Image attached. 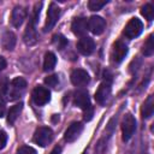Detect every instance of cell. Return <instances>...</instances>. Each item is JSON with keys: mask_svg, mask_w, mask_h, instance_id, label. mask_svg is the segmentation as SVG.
Here are the masks:
<instances>
[{"mask_svg": "<svg viewBox=\"0 0 154 154\" xmlns=\"http://www.w3.org/2000/svg\"><path fill=\"white\" fill-rule=\"evenodd\" d=\"M73 103L83 111L85 120H90L91 119V117H93V107H91V103H90L89 95H88V93L85 90H77L75 93Z\"/></svg>", "mask_w": 154, "mask_h": 154, "instance_id": "obj_1", "label": "cell"}, {"mask_svg": "<svg viewBox=\"0 0 154 154\" xmlns=\"http://www.w3.org/2000/svg\"><path fill=\"white\" fill-rule=\"evenodd\" d=\"M40 7H41V4H36L35 8H34V13L26 25V29H25V32H24V42L28 45V46H32L37 42V34H36V29H35V23H36V19L40 14Z\"/></svg>", "mask_w": 154, "mask_h": 154, "instance_id": "obj_2", "label": "cell"}, {"mask_svg": "<svg viewBox=\"0 0 154 154\" xmlns=\"http://www.w3.org/2000/svg\"><path fill=\"white\" fill-rule=\"evenodd\" d=\"M25 88H26V81L23 77H16L8 84V89L6 94H8V99L14 100V99H18L23 94Z\"/></svg>", "mask_w": 154, "mask_h": 154, "instance_id": "obj_3", "label": "cell"}, {"mask_svg": "<svg viewBox=\"0 0 154 154\" xmlns=\"http://www.w3.org/2000/svg\"><path fill=\"white\" fill-rule=\"evenodd\" d=\"M53 140V131L51 128L47 126H40L36 129L34 134V142L38 144L40 147H46L48 146Z\"/></svg>", "mask_w": 154, "mask_h": 154, "instance_id": "obj_4", "label": "cell"}, {"mask_svg": "<svg viewBox=\"0 0 154 154\" xmlns=\"http://www.w3.org/2000/svg\"><path fill=\"white\" fill-rule=\"evenodd\" d=\"M136 131V120L132 117V114L128 113L124 116L123 122H122V135L124 141H129L134 132Z\"/></svg>", "mask_w": 154, "mask_h": 154, "instance_id": "obj_5", "label": "cell"}, {"mask_svg": "<svg viewBox=\"0 0 154 154\" xmlns=\"http://www.w3.org/2000/svg\"><path fill=\"white\" fill-rule=\"evenodd\" d=\"M143 30V24L138 18H131L124 28V35L128 38L137 37Z\"/></svg>", "mask_w": 154, "mask_h": 154, "instance_id": "obj_6", "label": "cell"}, {"mask_svg": "<svg viewBox=\"0 0 154 154\" xmlns=\"http://www.w3.org/2000/svg\"><path fill=\"white\" fill-rule=\"evenodd\" d=\"M49 100H51V91L47 88H45L42 85H37V87L34 88V90H32V101L37 106H43Z\"/></svg>", "mask_w": 154, "mask_h": 154, "instance_id": "obj_7", "label": "cell"}, {"mask_svg": "<svg viewBox=\"0 0 154 154\" xmlns=\"http://www.w3.org/2000/svg\"><path fill=\"white\" fill-rule=\"evenodd\" d=\"M60 17V8L57 6V4L54 2H51L49 7H48V11H47V19H46V24H45V31H49L54 25L55 23L58 22Z\"/></svg>", "mask_w": 154, "mask_h": 154, "instance_id": "obj_8", "label": "cell"}, {"mask_svg": "<svg viewBox=\"0 0 154 154\" xmlns=\"http://www.w3.org/2000/svg\"><path fill=\"white\" fill-rule=\"evenodd\" d=\"M126 54H128V46L122 41H117L113 45L112 52H111L112 61L116 64H119L120 61H123V59L125 58Z\"/></svg>", "mask_w": 154, "mask_h": 154, "instance_id": "obj_9", "label": "cell"}, {"mask_svg": "<svg viewBox=\"0 0 154 154\" xmlns=\"http://www.w3.org/2000/svg\"><path fill=\"white\" fill-rule=\"evenodd\" d=\"M106 28V22L100 16H91L88 19V30H90L94 35H101Z\"/></svg>", "mask_w": 154, "mask_h": 154, "instance_id": "obj_10", "label": "cell"}, {"mask_svg": "<svg viewBox=\"0 0 154 154\" xmlns=\"http://www.w3.org/2000/svg\"><path fill=\"white\" fill-rule=\"evenodd\" d=\"M70 78H71L72 84L76 85V87H84V85H87V84L89 83V81H90V77H89L88 72L84 71V70H82V69H76V70H73V71L71 72Z\"/></svg>", "mask_w": 154, "mask_h": 154, "instance_id": "obj_11", "label": "cell"}, {"mask_svg": "<svg viewBox=\"0 0 154 154\" xmlns=\"http://www.w3.org/2000/svg\"><path fill=\"white\" fill-rule=\"evenodd\" d=\"M77 49L83 55H90L95 49V42L89 36H83L77 42Z\"/></svg>", "mask_w": 154, "mask_h": 154, "instance_id": "obj_12", "label": "cell"}, {"mask_svg": "<svg viewBox=\"0 0 154 154\" xmlns=\"http://www.w3.org/2000/svg\"><path fill=\"white\" fill-rule=\"evenodd\" d=\"M82 130H83V124H82V123H79V122L72 123V124L66 129V131H65V134H64V140H65L66 142H69V143L75 142V141L79 137Z\"/></svg>", "mask_w": 154, "mask_h": 154, "instance_id": "obj_13", "label": "cell"}, {"mask_svg": "<svg viewBox=\"0 0 154 154\" xmlns=\"http://www.w3.org/2000/svg\"><path fill=\"white\" fill-rule=\"evenodd\" d=\"M111 95V84L108 82H102L97 90L95 91V100L99 105H105Z\"/></svg>", "mask_w": 154, "mask_h": 154, "instance_id": "obj_14", "label": "cell"}, {"mask_svg": "<svg viewBox=\"0 0 154 154\" xmlns=\"http://www.w3.org/2000/svg\"><path fill=\"white\" fill-rule=\"evenodd\" d=\"M72 32L77 36H83L88 30V20L84 17H77L72 20L71 24Z\"/></svg>", "mask_w": 154, "mask_h": 154, "instance_id": "obj_15", "label": "cell"}, {"mask_svg": "<svg viewBox=\"0 0 154 154\" xmlns=\"http://www.w3.org/2000/svg\"><path fill=\"white\" fill-rule=\"evenodd\" d=\"M26 17V11L22 6H16L11 13V23L14 28H19Z\"/></svg>", "mask_w": 154, "mask_h": 154, "instance_id": "obj_16", "label": "cell"}, {"mask_svg": "<svg viewBox=\"0 0 154 154\" xmlns=\"http://www.w3.org/2000/svg\"><path fill=\"white\" fill-rule=\"evenodd\" d=\"M153 112H154V97H153V95H149L148 99L144 101L142 109H141L142 118H144V119L150 118L153 116Z\"/></svg>", "mask_w": 154, "mask_h": 154, "instance_id": "obj_17", "label": "cell"}, {"mask_svg": "<svg viewBox=\"0 0 154 154\" xmlns=\"http://www.w3.org/2000/svg\"><path fill=\"white\" fill-rule=\"evenodd\" d=\"M1 45H2V47L5 49L12 51L14 48V46H16V35L12 31L4 32L2 38H1Z\"/></svg>", "mask_w": 154, "mask_h": 154, "instance_id": "obj_18", "label": "cell"}, {"mask_svg": "<svg viewBox=\"0 0 154 154\" xmlns=\"http://www.w3.org/2000/svg\"><path fill=\"white\" fill-rule=\"evenodd\" d=\"M22 109H23V103H22V102L17 103V105H14V106H12V107L10 108V111L7 112V122H8L10 125L14 124V122H16L17 118L19 117Z\"/></svg>", "mask_w": 154, "mask_h": 154, "instance_id": "obj_19", "label": "cell"}, {"mask_svg": "<svg viewBox=\"0 0 154 154\" xmlns=\"http://www.w3.org/2000/svg\"><path fill=\"white\" fill-rule=\"evenodd\" d=\"M57 64V57L53 52H47L43 59V71H52Z\"/></svg>", "mask_w": 154, "mask_h": 154, "instance_id": "obj_20", "label": "cell"}, {"mask_svg": "<svg viewBox=\"0 0 154 154\" xmlns=\"http://www.w3.org/2000/svg\"><path fill=\"white\" fill-rule=\"evenodd\" d=\"M141 14L147 19V20H153L154 18V7L152 4H146L141 8Z\"/></svg>", "mask_w": 154, "mask_h": 154, "instance_id": "obj_21", "label": "cell"}, {"mask_svg": "<svg viewBox=\"0 0 154 154\" xmlns=\"http://www.w3.org/2000/svg\"><path fill=\"white\" fill-rule=\"evenodd\" d=\"M154 36L153 35H149L147 41L144 42V46H143V53L144 55H152L154 53Z\"/></svg>", "mask_w": 154, "mask_h": 154, "instance_id": "obj_22", "label": "cell"}, {"mask_svg": "<svg viewBox=\"0 0 154 154\" xmlns=\"http://www.w3.org/2000/svg\"><path fill=\"white\" fill-rule=\"evenodd\" d=\"M53 45H54L58 49H63V48H65V47L67 46V40H66L63 35L57 34V35L53 36Z\"/></svg>", "mask_w": 154, "mask_h": 154, "instance_id": "obj_23", "label": "cell"}, {"mask_svg": "<svg viewBox=\"0 0 154 154\" xmlns=\"http://www.w3.org/2000/svg\"><path fill=\"white\" fill-rule=\"evenodd\" d=\"M107 4V1H101V0H90L88 2V7L90 11H99L101 10L105 5Z\"/></svg>", "mask_w": 154, "mask_h": 154, "instance_id": "obj_24", "label": "cell"}, {"mask_svg": "<svg viewBox=\"0 0 154 154\" xmlns=\"http://www.w3.org/2000/svg\"><path fill=\"white\" fill-rule=\"evenodd\" d=\"M8 79L6 76H0V96L5 95L7 93V89H8Z\"/></svg>", "mask_w": 154, "mask_h": 154, "instance_id": "obj_25", "label": "cell"}, {"mask_svg": "<svg viewBox=\"0 0 154 154\" xmlns=\"http://www.w3.org/2000/svg\"><path fill=\"white\" fill-rule=\"evenodd\" d=\"M17 154H36V150L30 146H22L17 150Z\"/></svg>", "mask_w": 154, "mask_h": 154, "instance_id": "obj_26", "label": "cell"}, {"mask_svg": "<svg viewBox=\"0 0 154 154\" xmlns=\"http://www.w3.org/2000/svg\"><path fill=\"white\" fill-rule=\"evenodd\" d=\"M45 83L49 87H55L58 84V76L55 75H52V76H48L46 79H45Z\"/></svg>", "mask_w": 154, "mask_h": 154, "instance_id": "obj_27", "label": "cell"}, {"mask_svg": "<svg viewBox=\"0 0 154 154\" xmlns=\"http://www.w3.org/2000/svg\"><path fill=\"white\" fill-rule=\"evenodd\" d=\"M7 142V135L5 131H0V150L6 146Z\"/></svg>", "mask_w": 154, "mask_h": 154, "instance_id": "obj_28", "label": "cell"}, {"mask_svg": "<svg viewBox=\"0 0 154 154\" xmlns=\"http://www.w3.org/2000/svg\"><path fill=\"white\" fill-rule=\"evenodd\" d=\"M5 112H6V103L2 99V96H0V118L5 116Z\"/></svg>", "mask_w": 154, "mask_h": 154, "instance_id": "obj_29", "label": "cell"}, {"mask_svg": "<svg viewBox=\"0 0 154 154\" xmlns=\"http://www.w3.org/2000/svg\"><path fill=\"white\" fill-rule=\"evenodd\" d=\"M6 65H7V63H6L5 58L0 55V71H1V70H4V69L6 67Z\"/></svg>", "mask_w": 154, "mask_h": 154, "instance_id": "obj_30", "label": "cell"}, {"mask_svg": "<svg viewBox=\"0 0 154 154\" xmlns=\"http://www.w3.org/2000/svg\"><path fill=\"white\" fill-rule=\"evenodd\" d=\"M60 152H61V148H60L59 146H55V147L53 148V150L51 152V154H60Z\"/></svg>", "mask_w": 154, "mask_h": 154, "instance_id": "obj_31", "label": "cell"}]
</instances>
